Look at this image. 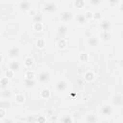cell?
<instances>
[{
    "label": "cell",
    "mask_w": 123,
    "mask_h": 123,
    "mask_svg": "<svg viewBox=\"0 0 123 123\" xmlns=\"http://www.w3.org/2000/svg\"><path fill=\"white\" fill-rule=\"evenodd\" d=\"M59 123H73V117L70 114H62L59 118Z\"/></svg>",
    "instance_id": "d6986e66"
},
{
    "label": "cell",
    "mask_w": 123,
    "mask_h": 123,
    "mask_svg": "<svg viewBox=\"0 0 123 123\" xmlns=\"http://www.w3.org/2000/svg\"><path fill=\"white\" fill-rule=\"evenodd\" d=\"M59 20L61 24H69L71 21H74V13L69 10H63L59 14Z\"/></svg>",
    "instance_id": "8992f818"
},
{
    "label": "cell",
    "mask_w": 123,
    "mask_h": 123,
    "mask_svg": "<svg viewBox=\"0 0 123 123\" xmlns=\"http://www.w3.org/2000/svg\"><path fill=\"white\" fill-rule=\"evenodd\" d=\"M78 60L83 62V63H86L88 62L89 60V55L86 53V52H80L79 55H78Z\"/></svg>",
    "instance_id": "603a6c76"
},
{
    "label": "cell",
    "mask_w": 123,
    "mask_h": 123,
    "mask_svg": "<svg viewBox=\"0 0 123 123\" xmlns=\"http://www.w3.org/2000/svg\"><path fill=\"white\" fill-rule=\"evenodd\" d=\"M36 44H37V48H43L45 46V41H44L43 38H38L37 40V43Z\"/></svg>",
    "instance_id": "e575fe53"
},
{
    "label": "cell",
    "mask_w": 123,
    "mask_h": 123,
    "mask_svg": "<svg viewBox=\"0 0 123 123\" xmlns=\"http://www.w3.org/2000/svg\"><path fill=\"white\" fill-rule=\"evenodd\" d=\"M107 4L110 6V7H117L118 4H119V1H108Z\"/></svg>",
    "instance_id": "8d00e7d4"
},
{
    "label": "cell",
    "mask_w": 123,
    "mask_h": 123,
    "mask_svg": "<svg viewBox=\"0 0 123 123\" xmlns=\"http://www.w3.org/2000/svg\"><path fill=\"white\" fill-rule=\"evenodd\" d=\"M110 104H111L114 108L116 107H121L123 105V97L119 94H113L111 99H110Z\"/></svg>",
    "instance_id": "9a60e30c"
},
{
    "label": "cell",
    "mask_w": 123,
    "mask_h": 123,
    "mask_svg": "<svg viewBox=\"0 0 123 123\" xmlns=\"http://www.w3.org/2000/svg\"><path fill=\"white\" fill-rule=\"evenodd\" d=\"M85 43H86V45L87 48L93 50V49H97V48L100 46L101 41H100V39H99V37L92 35V36H89V37H87L86 38Z\"/></svg>",
    "instance_id": "ba28073f"
},
{
    "label": "cell",
    "mask_w": 123,
    "mask_h": 123,
    "mask_svg": "<svg viewBox=\"0 0 123 123\" xmlns=\"http://www.w3.org/2000/svg\"><path fill=\"white\" fill-rule=\"evenodd\" d=\"M37 120H38V116L34 114V113H31L27 116L26 118V122L27 123H37Z\"/></svg>",
    "instance_id": "f1b7e54d"
},
{
    "label": "cell",
    "mask_w": 123,
    "mask_h": 123,
    "mask_svg": "<svg viewBox=\"0 0 123 123\" xmlns=\"http://www.w3.org/2000/svg\"><path fill=\"white\" fill-rule=\"evenodd\" d=\"M0 108H3V109H10L11 108V101H8V100H5V101H1V105H0Z\"/></svg>",
    "instance_id": "836d02e7"
},
{
    "label": "cell",
    "mask_w": 123,
    "mask_h": 123,
    "mask_svg": "<svg viewBox=\"0 0 123 123\" xmlns=\"http://www.w3.org/2000/svg\"><path fill=\"white\" fill-rule=\"evenodd\" d=\"M98 37L102 42H111L112 40V32H100Z\"/></svg>",
    "instance_id": "2e32d148"
},
{
    "label": "cell",
    "mask_w": 123,
    "mask_h": 123,
    "mask_svg": "<svg viewBox=\"0 0 123 123\" xmlns=\"http://www.w3.org/2000/svg\"><path fill=\"white\" fill-rule=\"evenodd\" d=\"M0 84H1V89L8 88L9 87V85H10V79L7 78L6 76H2L1 81H0Z\"/></svg>",
    "instance_id": "83f0119b"
},
{
    "label": "cell",
    "mask_w": 123,
    "mask_h": 123,
    "mask_svg": "<svg viewBox=\"0 0 123 123\" xmlns=\"http://www.w3.org/2000/svg\"><path fill=\"white\" fill-rule=\"evenodd\" d=\"M118 67H119L121 70H123V57L118 60Z\"/></svg>",
    "instance_id": "ab89813d"
},
{
    "label": "cell",
    "mask_w": 123,
    "mask_h": 123,
    "mask_svg": "<svg viewBox=\"0 0 123 123\" xmlns=\"http://www.w3.org/2000/svg\"><path fill=\"white\" fill-rule=\"evenodd\" d=\"M69 25L68 24H60L55 30V37L57 39H67L69 37Z\"/></svg>",
    "instance_id": "3957f363"
},
{
    "label": "cell",
    "mask_w": 123,
    "mask_h": 123,
    "mask_svg": "<svg viewBox=\"0 0 123 123\" xmlns=\"http://www.w3.org/2000/svg\"><path fill=\"white\" fill-rule=\"evenodd\" d=\"M0 112H1V120L7 118V117H6V114H7V110H6V109L0 108Z\"/></svg>",
    "instance_id": "d590c367"
},
{
    "label": "cell",
    "mask_w": 123,
    "mask_h": 123,
    "mask_svg": "<svg viewBox=\"0 0 123 123\" xmlns=\"http://www.w3.org/2000/svg\"><path fill=\"white\" fill-rule=\"evenodd\" d=\"M103 19H104V17H103V14H102V12L100 11H94L93 12V17H92L93 21H96L97 23H99Z\"/></svg>",
    "instance_id": "d4e9b609"
},
{
    "label": "cell",
    "mask_w": 123,
    "mask_h": 123,
    "mask_svg": "<svg viewBox=\"0 0 123 123\" xmlns=\"http://www.w3.org/2000/svg\"><path fill=\"white\" fill-rule=\"evenodd\" d=\"M56 47L58 49H61V50L65 49L67 47V39H57Z\"/></svg>",
    "instance_id": "7402d4cb"
},
{
    "label": "cell",
    "mask_w": 123,
    "mask_h": 123,
    "mask_svg": "<svg viewBox=\"0 0 123 123\" xmlns=\"http://www.w3.org/2000/svg\"><path fill=\"white\" fill-rule=\"evenodd\" d=\"M13 96L14 95L12 93V90L10 87L1 89V91H0V99H1V101H5V100L11 101V99L13 98Z\"/></svg>",
    "instance_id": "5bb4252c"
},
{
    "label": "cell",
    "mask_w": 123,
    "mask_h": 123,
    "mask_svg": "<svg viewBox=\"0 0 123 123\" xmlns=\"http://www.w3.org/2000/svg\"><path fill=\"white\" fill-rule=\"evenodd\" d=\"M99 115L103 118H110L115 112V108L110 103H104L99 108Z\"/></svg>",
    "instance_id": "7a4b0ae2"
},
{
    "label": "cell",
    "mask_w": 123,
    "mask_h": 123,
    "mask_svg": "<svg viewBox=\"0 0 123 123\" xmlns=\"http://www.w3.org/2000/svg\"><path fill=\"white\" fill-rule=\"evenodd\" d=\"M116 8H117V10L120 13H123V1H119V4Z\"/></svg>",
    "instance_id": "74e56055"
},
{
    "label": "cell",
    "mask_w": 123,
    "mask_h": 123,
    "mask_svg": "<svg viewBox=\"0 0 123 123\" xmlns=\"http://www.w3.org/2000/svg\"><path fill=\"white\" fill-rule=\"evenodd\" d=\"M122 83H123V77H122Z\"/></svg>",
    "instance_id": "b9f144b4"
},
{
    "label": "cell",
    "mask_w": 123,
    "mask_h": 123,
    "mask_svg": "<svg viewBox=\"0 0 123 123\" xmlns=\"http://www.w3.org/2000/svg\"><path fill=\"white\" fill-rule=\"evenodd\" d=\"M37 79H26L24 78L23 82H22V85H23V87L27 90H32L34 89L37 86Z\"/></svg>",
    "instance_id": "4fadbf2b"
},
{
    "label": "cell",
    "mask_w": 123,
    "mask_h": 123,
    "mask_svg": "<svg viewBox=\"0 0 123 123\" xmlns=\"http://www.w3.org/2000/svg\"><path fill=\"white\" fill-rule=\"evenodd\" d=\"M32 28L35 32H41L43 30V23H34Z\"/></svg>",
    "instance_id": "1f68e13d"
},
{
    "label": "cell",
    "mask_w": 123,
    "mask_h": 123,
    "mask_svg": "<svg viewBox=\"0 0 123 123\" xmlns=\"http://www.w3.org/2000/svg\"><path fill=\"white\" fill-rule=\"evenodd\" d=\"M112 21L110 18H104L98 23V28L100 32H111L112 31Z\"/></svg>",
    "instance_id": "30bf717a"
},
{
    "label": "cell",
    "mask_w": 123,
    "mask_h": 123,
    "mask_svg": "<svg viewBox=\"0 0 123 123\" xmlns=\"http://www.w3.org/2000/svg\"><path fill=\"white\" fill-rule=\"evenodd\" d=\"M51 79V74L48 70L46 69H43V70H40L38 73H37V81L38 84H47L49 83Z\"/></svg>",
    "instance_id": "9c48e42d"
},
{
    "label": "cell",
    "mask_w": 123,
    "mask_h": 123,
    "mask_svg": "<svg viewBox=\"0 0 123 123\" xmlns=\"http://www.w3.org/2000/svg\"><path fill=\"white\" fill-rule=\"evenodd\" d=\"M21 55V48L18 45H11L6 50V56L9 61L18 60Z\"/></svg>",
    "instance_id": "277c9868"
},
{
    "label": "cell",
    "mask_w": 123,
    "mask_h": 123,
    "mask_svg": "<svg viewBox=\"0 0 123 123\" xmlns=\"http://www.w3.org/2000/svg\"><path fill=\"white\" fill-rule=\"evenodd\" d=\"M21 66L22 64L20 63V62H18V60H13V61H9L7 62V68L8 70H11L12 72H13L14 74L15 73H18L21 69Z\"/></svg>",
    "instance_id": "7c38bea8"
},
{
    "label": "cell",
    "mask_w": 123,
    "mask_h": 123,
    "mask_svg": "<svg viewBox=\"0 0 123 123\" xmlns=\"http://www.w3.org/2000/svg\"><path fill=\"white\" fill-rule=\"evenodd\" d=\"M13 75H14L13 72H12L11 70H8V71L6 72V75H5V76H6L7 78H9V79H12V78L13 77Z\"/></svg>",
    "instance_id": "f35d334b"
},
{
    "label": "cell",
    "mask_w": 123,
    "mask_h": 123,
    "mask_svg": "<svg viewBox=\"0 0 123 123\" xmlns=\"http://www.w3.org/2000/svg\"><path fill=\"white\" fill-rule=\"evenodd\" d=\"M59 11V3L56 1H46L41 6V12L44 15L51 16Z\"/></svg>",
    "instance_id": "6da1fadb"
},
{
    "label": "cell",
    "mask_w": 123,
    "mask_h": 123,
    "mask_svg": "<svg viewBox=\"0 0 123 123\" xmlns=\"http://www.w3.org/2000/svg\"><path fill=\"white\" fill-rule=\"evenodd\" d=\"M84 13H85V15H86V19H87L88 21L92 20V17H93V12H92V11L86 10V11L84 12Z\"/></svg>",
    "instance_id": "d6a6232c"
},
{
    "label": "cell",
    "mask_w": 123,
    "mask_h": 123,
    "mask_svg": "<svg viewBox=\"0 0 123 123\" xmlns=\"http://www.w3.org/2000/svg\"><path fill=\"white\" fill-rule=\"evenodd\" d=\"M121 123H123V120H122V122H121Z\"/></svg>",
    "instance_id": "7bdbcfd3"
},
{
    "label": "cell",
    "mask_w": 123,
    "mask_h": 123,
    "mask_svg": "<svg viewBox=\"0 0 123 123\" xmlns=\"http://www.w3.org/2000/svg\"><path fill=\"white\" fill-rule=\"evenodd\" d=\"M85 122L86 123H98L99 121V116L93 112H88L85 115V118H84Z\"/></svg>",
    "instance_id": "e0dca14e"
},
{
    "label": "cell",
    "mask_w": 123,
    "mask_h": 123,
    "mask_svg": "<svg viewBox=\"0 0 123 123\" xmlns=\"http://www.w3.org/2000/svg\"><path fill=\"white\" fill-rule=\"evenodd\" d=\"M69 83L65 79H59L54 84V89L58 94H63L68 90Z\"/></svg>",
    "instance_id": "5b68a950"
},
{
    "label": "cell",
    "mask_w": 123,
    "mask_h": 123,
    "mask_svg": "<svg viewBox=\"0 0 123 123\" xmlns=\"http://www.w3.org/2000/svg\"><path fill=\"white\" fill-rule=\"evenodd\" d=\"M33 63H34V62H33V59H32L31 57H26V58L24 59V61H23V63H22V65H23L25 68H27V69H30V68H31V66L33 65Z\"/></svg>",
    "instance_id": "4316f807"
},
{
    "label": "cell",
    "mask_w": 123,
    "mask_h": 123,
    "mask_svg": "<svg viewBox=\"0 0 123 123\" xmlns=\"http://www.w3.org/2000/svg\"><path fill=\"white\" fill-rule=\"evenodd\" d=\"M26 79H37V73L31 69H28L25 73V77Z\"/></svg>",
    "instance_id": "4dcf8cb0"
},
{
    "label": "cell",
    "mask_w": 123,
    "mask_h": 123,
    "mask_svg": "<svg viewBox=\"0 0 123 123\" xmlns=\"http://www.w3.org/2000/svg\"><path fill=\"white\" fill-rule=\"evenodd\" d=\"M13 98H14V100L17 104H22L25 101V95L23 93H16L13 96Z\"/></svg>",
    "instance_id": "f546056e"
},
{
    "label": "cell",
    "mask_w": 123,
    "mask_h": 123,
    "mask_svg": "<svg viewBox=\"0 0 123 123\" xmlns=\"http://www.w3.org/2000/svg\"><path fill=\"white\" fill-rule=\"evenodd\" d=\"M84 79L86 81V82H91L95 79V73L91 70H88L86 72H85L84 74Z\"/></svg>",
    "instance_id": "cb8c5ba5"
},
{
    "label": "cell",
    "mask_w": 123,
    "mask_h": 123,
    "mask_svg": "<svg viewBox=\"0 0 123 123\" xmlns=\"http://www.w3.org/2000/svg\"><path fill=\"white\" fill-rule=\"evenodd\" d=\"M39 96H40L41 99L47 100V99H49L50 96H51V91H50L48 88H43V89H41V91H40V93H39Z\"/></svg>",
    "instance_id": "484cf974"
},
{
    "label": "cell",
    "mask_w": 123,
    "mask_h": 123,
    "mask_svg": "<svg viewBox=\"0 0 123 123\" xmlns=\"http://www.w3.org/2000/svg\"><path fill=\"white\" fill-rule=\"evenodd\" d=\"M30 19L32 20L33 24H34V23H42V22H43V19H44V14H43L42 12H37Z\"/></svg>",
    "instance_id": "ac0fdd59"
},
{
    "label": "cell",
    "mask_w": 123,
    "mask_h": 123,
    "mask_svg": "<svg viewBox=\"0 0 123 123\" xmlns=\"http://www.w3.org/2000/svg\"><path fill=\"white\" fill-rule=\"evenodd\" d=\"M72 5L75 9H78V10H83L85 9L86 7V2L83 1V0H74L72 2Z\"/></svg>",
    "instance_id": "44dd1931"
},
{
    "label": "cell",
    "mask_w": 123,
    "mask_h": 123,
    "mask_svg": "<svg viewBox=\"0 0 123 123\" xmlns=\"http://www.w3.org/2000/svg\"><path fill=\"white\" fill-rule=\"evenodd\" d=\"M105 4V2L103 0H89L88 1V5L90 8H95L98 9L100 7H102Z\"/></svg>",
    "instance_id": "ffe728a7"
},
{
    "label": "cell",
    "mask_w": 123,
    "mask_h": 123,
    "mask_svg": "<svg viewBox=\"0 0 123 123\" xmlns=\"http://www.w3.org/2000/svg\"><path fill=\"white\" fill-rule=\"evenodd\" d=\"M1 123H13V122H12V120L10 119V118H5V119L1 120Z\"/></svg>",
    "instance_id": "60d3db41"
},
{
    "label": "cell",
    "mask_w": 123,
    "mask_h": 123,
    "mask_svg": "<svg viewBox=\"0 0 123 123\" xmlns=\"http://www.w3.org/2000/svg\"><path fill=\"white\" fill-rule=\"evenodd\" d=\"M33 8V2L32 1H19L17 2V10L21 12H28Z\"/></svg>",
    "instance_id": "8fae6325"
},
{
    "label": "cell",
    "mask_w": 123,
    "mask_h": 123,
    "mask_svg": "<svg viewBox=\"0 0 123 123\" xmlns=\"http://www.w3.org/2000/svg\"><path fill=\"white\" fill-rule=\"evenodd\" d=\"M88 22L89 21L86 19L85 13L83 12H79L74 14V23L76 26L83 28V27H86L88 24Z\"/></svg>",
    "instance_id": "52a82bcc"
}]
</instances>
